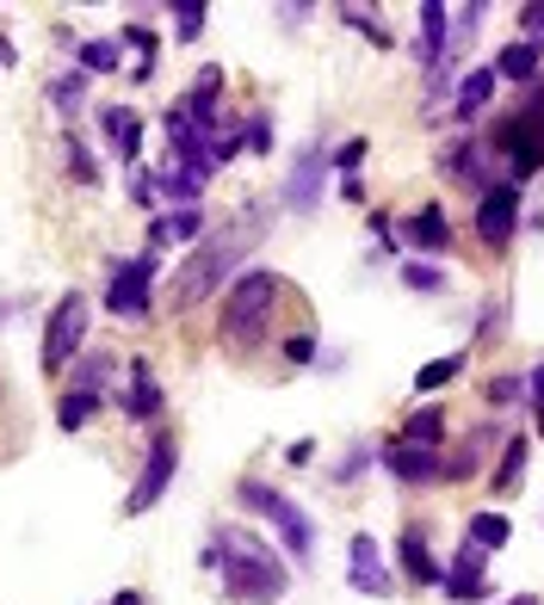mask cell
Segmentation results:
<instances>
[{
    "instance_id": "836d02e7",
    "label": "cell",
    "mask_w": 544,
    "mask_h": 605,
    "mask_svg": "<svg viewBox=\"0 0 544 605\" xmlns=\"http://www.w3.org/2000/svg\"><path fill=\"white\" fill-rule=\"evenodd\" d=\"M482 396H489V408H513L520 396H526V377L501 371V377H489V389H482Z\"/></svg>"
},
{
    "instance_id": "1f68e13d",
    "label": "cell",
    "mask_w": 544,
    "mask_h": 605,
    "mask_svg": "<svg viewBox=\"0 0 544 605\" xmlns=\"http://www.w3.org/2000/svg\"><path fill=\"white\" fill-rule=\"evenodd\" d=\"M365 155H372V142H365V137H346L328 161H334V173H341V180H359V161H365Z\"/></svg>"
},
{
    "instance_id": "d6a6232c",
    "label": "cell",
    "mask_w": 544,
    "mask_h": 605,
    "mask_svg": "<svg viewBox=\"0 0 544 605\" xmlns=\"http://www.w3.org/2000/svg\"><path fill=\"white\" fill-rule=\"evenodd\" d=\"M173 19H180L173 32H180V37L192 44V37L204 32V19H211V7H204V0H173Z\"/></svg>"
},
{
    "instance_id": "7bdbcfd3",
    "label": "cell",
    "mask_w": 544,
    "mask_h": 605,
    "mask_svg": "<svg viewBox=\"0 0 544 605\" xmlns=\"http://www.w3.org/2000/svg\"><path fill=\"white\" fill-rule=\"evenodd\" d=\"M310 457H316V445H310V439H297V445L285 451V464H310Z\"/></svg>"
},
{
    "instance_id": "9c48e42d",
    "label": "cell",
    "mask_w": 544,
    "mask_h": 605,
    "mask_svg": "<svg viewBox=\"0 0 544 605\" xmlns=\"http://www.w3.org/2000/svg\"><path fill=\"white\" fill-rule=\"evenodd\" d=\"M513 229H520V186H513V180H495V186L477 198V235H482V248L508 253Z\"/></svg>"
},
{
    "instance_id": "f1b7e54d",
    "label": "cell",
    "mask_w": 544,
    "mask_h": 605,
    "mask_svg": "<svg viewBox=\"0 0 544 605\" xmlns=\"http://www.w3.org/2000/svg\"><path fill=\"white\" fill-rule=\"evenodd\" d=\"M118 44L137 50V68H130V80H156V32L149 25H125V37Z\"/></svg>"
},
{
    "instance_id": "7c38bea8",
    "label": "cell",
    "mask_w": 544,
    "mask_h": 605,
    "mask_svg": "<svg viewBox=\"0 0 544 605\" xmlns=\"http://www.w3.org/2000/svg\"><path fill=\"white\" fill-rule=\"evenodd\" d=\"M439 464H446V457H439V451H427V445H403V439H396V445H384V469L396 482H408V488L439 482Z\"/></svg>"
},
{
    "instance_id": "bcb514c9",
    "label": "cell",
    "mask_w": 544,
    "mask_h": 605,
    "mask_svg": "<svg viewBox=\"0 0 544 605\" xmlns=\"http://www.w3.org/2000/svg\"><path fill=\"white\" fill-rule=\"evenodd\" d=\"M538 37H544V13H538Z\"/></svg>"
},
{
    "instance_id": "ab89813d",
    "label": "cell",
    "mask_w": 544,
    "mask_h": 605,
    "mask_svg": "<svg viewBox=\"0 0 544 605\" xmlns=\"http://www.w3.org/2000/svg\"><path fill=\"white\" fill-rule=\"evenodd\" d=\"M501 315H508V303H489V310H482V327H477V341H489V334H501Z\"/></svg>"
},
{
    "instance_id": "5b68a950",
    "label": "cell",
    "mask_w": 544,
    "mask_h": 605,
    "mask_svg": "<svg viewBox=\"0 0 544 605\" xmlns=\"http://www.w3.org/2000/svg\"><path fill=\"white\" fill-rule=\"evenodd\" d=\"M156 272H161V248H142L137 260H111V284H106V315L118 322H149L156 310Z\"/></svg>"
},
{
    "instance_id": "ffe728a7",
    "label": "cell",
    "mask_w": 544,
    "mask_h": 605,
    "mask_svg": "<svg viewBox=\"0 0 544 605\" xmlns=\"http://www.w3.org/2000/svg\"><path fill=\"white\" fill-rule=\"evenodd\" d=\"M489 94H495V68H470V75L458 80V99H451V118H458V125H470V118H482V106H489Z\"/></svg>"
},
{
    "instance_id": "484cf974",
    "label": "cell",
    "mask_w": 544,
    "mask_h": 605,
    "mask_svg": "<svg viewBox=\"0 0 544 605\" xmlns=\"http://www.w3.org/2000/svg\"><path fill=\"white\" fill-rule=\"evenodd\" d=\"M75 56H81V75H118V56H125V44H118V37H87Z\"/></svg>"
},
{
    "instance_id": "f35d334b",
    "label": "cell",
    "mask_w": 544,
    "mask_h": 605,
    "mask_svg": "<svg viewBox=\"0 0 544 605\" xmlns=\"http://www.w3.org/2000/svg\"><path fill=\"white\" fill-rule=\"evenodd\" d=\"M285 358H291V365H310V358H316V341H310V334H291V341H285Z\"/></svg>"
},
{
    "instance_id": "d4e9b609",
    "label": "cell",
    "mask_w": 544,
    "mask_h": 605,
    "mask_svg": "<svg viewBox=\"0 0 544 605\" xmlns=\"http://www.w3.org/2000/svg\"><path fill=\"white\" fill-rule=\"evenodd\" d=\"M465 538L477 543V550H501V543L513 538V519H508V512H470Z\"/></svg>"
},
{
    "instance_id": "5bb4252c",
    "label": "cell",
    "mask_w": 544,
    "mask_h": 605,
    "mask_svg": "<svg viewBox=\"0 0 544 605\" xmlns=\"http://www.w3.org/2000/svg\"><path fill=\"white\" fill-rule=\"evenodd\" d=\"M403 241H408L415 253H446V248H451L446 210H439V204H420V210H408V217H403Z\"/></svg>"
},
{
    "instance_id": "d590c367",
    "label": "cell",
    "mask_w": 544,
    "mask_h": 605,
    "mask_svg": "<svg viewBox=\"0 0 544 605\" xmlns=\"http://www.w3.org/2000/svg\"><path fill=\"white\" fill-rule=\"evenodd\" d=\"M341 19L353 25L359 37H372V44H390V32L377 25V13H365V7H341Z\"/></svg>"
},
{
    "instance_id": "ba28073f",
    "label": "cell",
    "mask_w": 544,
    "mask_h": 605,
    "mask_svg": "<svg viewBox=\"0 0 544 605\" xmlns=\"http://www.w3.org/2000/svg\"><path fill=\"white\" fill-rule=\"evenodd\" d=\"M173 469H180V445H173V433H156V439H149V457H142L137 488L125 495V519H142V512H149L161 495H168Z\"/></svg>"
},
{
    "instance_id": "d6986e66",
    "label": "cell",
    "mask_w": 544,
    "mask_h": 605,
    "mask_svg": "<svg viewBox=\"0 0 544 605\" xmlns=\"http://www.w3.org/2000/svg\"><path fill=\"white\" fill-rule=\"evenodd\" d=\"M495 80H520V87H538V37H513L508 50L495 56Z\"/></svg>"
},
{
    "instance_id": "277c9868",
    "label": "cell",
    "mask_w": 544,
    "mask_h": 605,
    "mask_svg": "<svg viewBox=\"0 0 544 605\" xmlns=\"http://www.w3.org/2000/svg\"><path fill=\"white\" fill-rule=\"evenodd\" d=\"M279 272H266V266H254V272H242V279L230 284V296H223V341L230 346H254L266 334V315H273V303H279Z\"/></svg>"
},
{
    "instance_id": "52a82bcc",
    "label": "cell",
    "mask_w": 544,
    "mask_h": 605,
    "mask_svg": "<svg viewBox=\"0 0 544 605\" xmlns=\"http://www.w3.org/2000/svg\"><path fill=\"white\" fill-rule=\"evenodd\" d=\"M87 296L81 291H63L56 296V310H50V322H44V371H68L81 358V346H87Z\"/></svg>"
},
{
    "instance_id": "6da1fadb",
    "label": "cell",
    "mask_w": 544,
    "mask_h": 605,
    "mask_svg": "<svg viewBox=\"0 0 544 605\" xmlns=\"http://www.w3.org/2000/svg\"><path fill=\"white\" fill-rule=\"evenodd\" d=\"M204 569L223 574V593H230L235 605H279L285 587H291V569H285V562L242 526L211 531V543H204Z\"/></svg>"
},
{
    "instance_id": "e575fe53",
    "label": "cell",
    "mask_w": 544,
    "mask_h": 605,
    "mask_svg": "<svg viewBox=\"0 0 544 605\" xmlns=\"http://www.w3.org/2000/svg\"><path fill=\"white\" fill-rule=\"evenodd\" d=\"M403 284H408V291H427V296H434V291H446V272H439V266L408 260V266H403Z\"/></svg>"
},
{
    "instance_id": "ac0fdd59",
    "label": "cell",
    "mask_w": 544,
    "mask_h": 605,
    "mask_svg": "<svg viewBox=\"0 0 544 605\" xmlns=\"http://www.w3.org/2000/svg\"><path fill=\"white\" fill-rule=\"evenodd\" d=\"M204 229H211L204 210H161V217L149 223V248H180V241H199Z\"/></svg>"
},
{
    "instance_id": "cb8c5ba5",
    "label": "cell",
    "mask_w": 544,
    "mask_h": 605,
    "mask_svg": "<svg viewBox=\"0 0 544 605\" xmlns=\"http://www.w3.org/2000/svg\"><path fill=\"white\" fill-rule=\"evenodd\" d=\"M489 439H495V426H482V433L470 439V445L451 451L446 464H439V482H465V476H477V469H482V445H489Z\"/></svg>"
},
{
    "instance_id": "f546056e",
    "label": "cell",
    "mask_w": 544,
    "mask_h": 605,
    "mask_svg": "<svg viewBox=\"0 0 544 605\" xmlns=\"http://www.w3.org/2000/svg\"><path fill=\"white\" fill-rule=\"evenodd\" d=\"M81 99H87V75H81V68H68V75L50 80V106H56V111H68V118H75Z\"/></svg>"
},
{
    "instance_id": "f6af8a7d",
    "label": "cell",
    "mask_w": 544,
    "mask_h": 605,
    "mask_svg": "<svg viewBox=\"0 0 544 605\" xmlns=\"http://www.w3.org/2000/svg\"><path fill=\"white\" fill-rule=\"evenodd\" d=\"M508 605H538V599H532V593H513V599Z\"/></svg>"
},
{
    "instance_id": "83f0119b",
    "label": "cell",
    "mask_w": 544,
    "mask_h": 605,
    "mask_svg": "<svg viewBox=\"0 0 544 605\" xmlns=\"http://www.w3.org/2000/svg\"><path fill=\"white\" fill-rule=\"evenodd\" d=\"M94 414H99V396H87V389H68L63 402H56V426H63V433H81Z\"/></svg>"
},
{
    "instance_id": "7a4b0ae2",
    "label": "cell",
    "mask_w": 544,
    "mask_h": 605,
    "mask_svg": "<svg viewBox=\"0 0 544 605\" xmlns=\"http://www.w3.org/2000/svg\"><path fill=\"white\" fill-rule=\"evenodd\" d=\"M266 210H273V204H248V210H242V223H230V229H217V235H204L199 248L186 253V266H173V310L186 315V310H199L211 291H223V279H230L235 266L248 260V248L260 241Z\"/></svg>"
},
{
    "instance_id": "9a60e30c",
    "label": "cell",
    "mask_w": 544,
    "mask_h": 605,
    "mask_svg": "<svg viewBox=\"0 0 544 605\" xmlns=\"http://www.w3.org/2000/svg\"><path fill=\"white\" fill-rule=\"evenodd\" d=\"M482 569H489V550H477V543H458V557H451V569H446V593L458 605H470V599H482Z\"/></svg>"
},
{
    "instance_id": "b9f144b4",
    "label": "cell",
    "mask_w": 544,
    "mask_h": 605,
    "mask_svg": "<svg viewBox=\"0 0 544 605\" xmlns=\"http://www.w3.org/2000/svg\"><path fill=\"white\" fill-rule=\"evenodd\" d=\"M359 469H365V445H353V451H346V464L334 469V482H353Z\"/></svg>"
},
{
    "instance_id": "2e32d148",
    "label": "cell",
    "mask_w": 544,
    "mask_h": 605,
    "mask_svg": "<svg viewBox=\"0 0 544 605\" xmlns=\"http://www.w3.org/2000/svg\"><path fill=\"white\" fill-rule=\"evenodd\" d=\"M125 377H130L125 414H130V420H156V414H161V383H156V371H149V358H130Z\"/></svg>"
},
{
    "instance_id": "7dc6e473",
    "label": "cell",
    "mask_w": 544,
    "mask_h": 605,
    "mask_svg": "<svg viewBox=\"0 0 544 605\" xmlns=\"http://www.w3.org/2000/svg\"><path fill=\"white\" fill-rule=\"evenodd\" d=\"M0 315H7V303H0Z\"/></svg>"
},
{
    "instance_id": "ee69618b",
    "label": "cell",
    "mask_w": 544,
    "mask_h": 605,
    "mask_svg": "<svg viewBox=\"0 0 544 605\" xmlns=\"http://www.w3.org/2000/svg\"><path fill=\"white\" fill-rule=\"evenodd\" d=\"M111 605H142V593H137V587H125V593H118Z\"/></svg>"
},
{
    "instance_id": "7402d4cb",
    "label": "cell",
    "mask_w": 544,
    "mask_h": 605,
    "mask_svg": "<svg viewBox=\"0 0 544 605\" xmlns=\"http://www.w3.org/2000/svg\"><path fill=\"white\" fill-rule=\"evenodd\" d=\"M526 457H532V439H526V433H508V439H501V464H495V476H489L501 495H508L513 482H526Z\"/></svg>"
},
{
    "instance_id": "c3c4849f",
    "label": "cell",
    "mask_w": 544,
    "mask_h": 605,
    "mask_svg": "<svg viewBox=\"0 0 544 605\" xmlns=\"http://www.w3.org/2000/svg\"><path fill=\"white\" fill-rule=\"evenodd\" d=\"M538 433H544V420H538Z\"/></svg>"
},
{
    "instance_id": "3957f363",
    "label": "cell",
    "mask_w": 544,
    "mask_h": 605,
    "mask_svg": "<svg viewBox=\"0 0 544 605\" xmlns=\"http://www.w3.org/2000/svg\"><path fill=\"white\" fill-rule=\"evenodd\" d=\"M489 149L501 155V168H508L513 186H526L532 173L544 168V80L532 87V99H526L520 111L495 118V130H489Z\"/></svg>"
},
{
    "instance_id": "e0dca14e",
    "label": "cell",
    "mask_w": 544,
    "mask_h": 605,
    "mask_svg": "<svg viewBox=\"0 0 544 605\" xmlns=\"http://www.w3.org/2000/svg\"><path fill=\"white\" fill-rule=\"evenodd\" d=\"M396 557H403V574L415 581V587H446V569L434 562V550H427V538H420L415 526L403 531V543H396Z\"/></svg>"
},
{
    "instance_id": "603a6c76",
    "label": "cell",
    "mask_w": 544,
    "mask_h": 605,
    "mask_svg": "<svg viewBox=\"0 0 544 605\" xmlns=\"http://www.w3.org/2000/svg\"><path fill=\"white\" fill-rule=\"evenodd\" d=\"M439 439H446V408H415V414L403 420V445L439 451Z\"/></svg>"
},
{
    "instance_id": "60d3db41",
    "label": "cell",
    "mask_w": 544,
    "mask_h": 605,
    "mask_svg": "<svg viewBox=\"0 0 544 605\" xmlns=\"http://www.w3.org/2000/svg\"><path fill=\"white\" fill-rule=\"evenodd\" d=\"M526 402H532V408H538V414H544V358H538V365H532V377H526Z\"/></svg>"
},
{
    "instance_id": "4fadbf2b",
    "label": "cell",
    "mask_w": 544,
    "mask_h": 605,
    "mask_svg": "<svg viewBox=\"0 0 544 605\" xmlns=\"http://www.w3.org/2000/svg\"><path fill=\"white\" fill-rule=\"evenodd\" d=\"M99 130H106V149L125 168H137L142 161V111H130V106H106L99 111Z\"/></svg>"
},
{
    "instance_id": "4dcf8cb0",
    "label": "cell",
    "mask_w": 544,
    "mask_h": 605,
    "mask_svg": "<svg viewBox=\"0 0 544 605\" xmlns=\"http://www.w3.org/2000/svg\"><path fill=\"white\" fill-rule=\"evenodd\" d=\"M458 371H465V353H446V358H434V365H420L415 389H439V383H451Z\"/></svg>"
},
{
    "instance_id": "8992f818",
    "label": "cell",
    "mask_w": 544,
    "mask_h": 605,
    "mask_svg": "<svg viewBox=\"0 0 544 605\" xmlns=\"http://www.w3.org/2000/svg\"><path fill=\"white\" fill-rule=\"evenodd\" d=\"M235 495H242V507H254V512L266 519V526L279 531V538H285V550H291L297 562H303V557L316 550V526H310V512L297 507L291 495H279V488H266V482H254V476L242 482Z\"/></svg>"
},
{
    "instance_id": "30bf717a",
    "label": "cell",
    "mask_w": 544,
    "mask_h": 605,
    "mask_svg": "<svg viewBox=\"0 0 544 605\" xmlns=\"http://www.w3.org/2000/svg\"><path fill=\"white\" fill-rule=\"evenodd\" d=\"M346 557H353V569H346V587H353V593H372V599H390V593H396V581H390L384 550H377L372 531H353Z\"/></svg>"
},
{
    "instance_id": "8fae6325",
    "label": "cell",
    "mask_w": 544,
    "mask_h": 605,
    "mask_svg": "<svg viewBox=\"0 0 544 605\" xmlns=\"http://www.w3.org/2000/svg\"><path fill=\"white\" fill-rule=\"evenodd\" d=\"M334 168V161L322 155V142H310L303 155H297V168H291V180H285V204L291 210H316V198H322V173Z\"/></svg>"
},
{
    "instance_id": "44dd1931",
    "label": "cell",
    "mask_w": 544,
    "mask_h": 605,
    "mask_svg": "<svg viewBox=\"0 0 544 605\" xmlns=\"http://www.w3.org/2000/svg\"><path fill=\"white\" fill-rule=\"evenodd\" d=\"M156 192L168 198V210H199L204 180H199V173H186V168H161L156 173Z\"/></svg>"
},
{
    "instance_id": "74e56055",
    "label": "cell",
    "mask_w": 544,
    "mask_h": 605,
    "mask_svg": "<svg viewBox=\"0 0 544 605\" xmlns=\"http://www.w3.org/2000/svg\"><path fill=\"white\" fill-rule=\"evenodd\" d=\"M248 149H254V155H273V125H266V111H254V118H248Z\"/></svg>"
},
{
    "instance_id": "4316f807",
    "label": "cell",
    "mask_w": 544,
    "mask_h": 605,
    "mask_svg": "<svg viewBox=\"0 0 544 605\" xmlns=\"http://www.w3.org/2000/svg\"><path fill=\"white\" fill-rule=\"evenodd\" d=\"M111 371H118V358H111V353H81V358H75V389L99 396V389L111 383Z\"/></svg>"
},
{
    "instance_id": "8d00e7d4",
    "label": "cell",
    "mask_w": 544,
    "mask_h": 605,
    "mask_svg": "<svg viewBox=\"0 0 544 605\" xmlns=\"http://www.w3.org/2000/svg\"><path fill=\"white\" fill-rule=\"evenodd\" d=\"M63 155H68V173H75L81 186H99V168H94V155H87V149H81L75 137H68V149H63Z\"/></svg>"
}]
</instances>
